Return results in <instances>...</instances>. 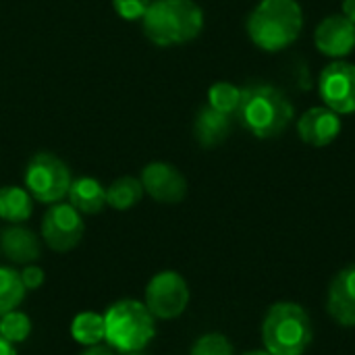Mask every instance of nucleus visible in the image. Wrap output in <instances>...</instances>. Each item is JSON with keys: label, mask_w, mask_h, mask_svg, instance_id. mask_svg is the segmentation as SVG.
<instances>
[{"label": "nucleus", "mask_w": 355, "mask_h": 355, "mask_svg": "<svg viewBox=\"0 0 355 355\" xmlns=\"http://www.w3.org/2000/svg\"><path fill=\"white\" fill-rule=\"evenodd\" d=\"M141 187L160 204H179L187 196V181L179 168L168 162H150L141 171Z\"/></svg>", "instance_id": "nucleus-10"}, {"label": "nucleus", "mask_w": 355, "mask_h": 355, "mask_svg": "<svg viewBox=\"0 0 355 355\" xmlns=\"http://www.w3.org/2000/svg\"><path fill=\"white\" fill-rule=\"evenodd\" d=\"M33 212V198L27 189L17 185L0 187V218L10 225H21L29 220Z\"/></svg>", "instance_id": "nucleus-17"}, {"label": "nucleus", "mask_w": 355, "mask_h": 355, "mask_svg": "<svg viewBox=\"0 0 355 355\" xmlns=\"http://www.w3.org/2000/svg\"><path fill=\"white\" fill-rule=\"evenodd\" d=\"M106 343L121 354L144 352L156 337V318L144 302L121 300L104 312Z\"/></svg>", "instance_id": "nucleus-4"}, {"label": "nucleus", "mask_w": 355, "mask_h": 355, "mask_svg": "<svg viewBox=\"0 0 355 355\" xmlns=\"http://www.w3.org/2000/svg\"><path fill=\"white\" fill-rule=\"evenodd\" d=\"M141 196H144V187H141L139 179H135V177H119L106 189V206L123 212V210L133 208L141 200Z\"/></svg>", "instance_id": "nucleus-19"}, {"label": "nucleus", "mask_w": 355, "mask_h": 355, "mask_svg": "<svg viewBox=\"0 0 355 355\" xmlns=\"http://www.w3.org/2000/svg\"><path fill=\"white\" fill-rule=\"evenodd\" d=\"M81 355H114V349L110 345H104V343H98V345H92L87 347Z\"/></svg>", "instance_id": "nucleus-26"}, {"label": "nucleus", "mask_w": 355, "mask_h": 355, "mask_svg": "<svg viewBox=\"0 0 355 355\" xmlns=\"http://www.w3.org/2000/svg\"><path fill=\"white\" fill-rule=\"evenodd\" d=\"M343 15L355 23V0H343Z\"/></svg>", "instance_id": "nucleus-28"}, {"label": "nucleus", "mask_w": 355, "mask_h": 355, "mask_svg": "<svg viewBox=\"0 0 355 355\" xmlns=\"http://www.w3.org/2000/svg\"><path fill=\"white\" fill-rule=\"evenodd\" d=\"M21 281H23V287L27 291H35L44 285V270L35 264H27L21 272Z\"/></svg>", "instance_id": "nucleus-25"}, {"label": "nucleus", "mask_w": 355, "mask_h": 355, "mask_svg": "<svg viewBox=\"0 0 355 355\" xmlns=\"http://www.w3.org/2000/svg\"><path fill=\"white\" fill-rule=\"evenodd\" d=\"M304 27V12L297 0H262L248 19L252 42L264 52H279L291 46Z\"/></svg>", "instance_id": "nucleus-3"}, {"label": "nucleus", "mask_w": 355, "mask_h": 355, "mask_svg": "<svg viewBox=\"0 0 355 355\" xmlns=\"http://www.w3.org/2000/svg\"><path fill=\"white\" fill-rule=\"evenodd\" d=\"M318 87L327 108L337 114L355 112V64L343 60L327 64L320 73Z\"/></svg>", "instance_id": "nucleus-9"}, {"label": "nucleus", "mask_w": 355, "mask_h": 355, "mask_svg": "<svg viewBox=\"0 0 355 355\" xmlns=\"http://www.w3.org/2000/svg\"><path fill=\"white\" fill-rule=\"evenodd\" d=\"M329 314L341 327H355V266L343 268L329 287Z\"/></svg>", "instance_id": "nucleus-13"}, {"label": "nucleus", "mask_w": 355, "mask_h": 355, "mask_svg": "<svg viewBox=\"0 0 355 355\" xmlns=\"http://www.w3.org/2000/svg\"><path fill=\"white\" fill-rule=\"evenodd\" d=\"M144 304L160 320L179 318L189 304V287L175 270H162L150 279L144 293Z\"/></svg>", "instance_id": "nucleus-7"}, {"label": "nucleus", "mask_w": 355, "mask_h": 355, "mask_svg": "<svg viewBox=\"0 0 355 355\" xmlns=\"http://www.w3.org/2000/svg\"><path fill=\"white\" fill-rule=\"evenodd\" d=\"M316 48L333 58H343L355 48V23L345 15H331L316 27Z\"/></svg>", "instance_id": "nucleus-11"}, {"label": "nucleus", "mask_w": 355, "mask_h": 355, "mask_svg": "<svg viewBox=\"0 0 355 355\" xmlns=\"http://www.w3.org/2000/svg\"><path fill=\"white\" fill-rule=\"evenodd\" d=\"M31 335V320L25 312L12 310L0 316V337L10 341L12 345L23 343Z\"/></svg>", "instance_id": "nucleus-22"}, {"label": "nucleus", "mask_w": 355, "mask_h": 355, "mask_svg": "<svg viewBox=\"0 0 355 355\" xmlns=\"http://www.w3.org/2000/svg\"><path fill=\"white\" fill-rule=\"evenodd\" d=\"M71 337L83 347H92V345L106 341L104 314H98V312L77 314L71 322Z\"/></svg>", "instance_id": "nucleus-18"}, {"label": "nucleus", "mask_w": 355, "mask_h": 355, "mask_svg": "<svg viewBox=\"0 0 355 355\" xmlns=\"http://www.w3.org/2000/svg\"><path fill=\"white\" fill-rule=\"evenodd\" d=\"M231 119L233 116L212 108L210 104L204 106L193 121V135H196L198 144L202 148L220 146L231 133Z\"/></svg>", "instance_id": "nucleus-15"}, {"label": "nucleus", "mask_w": 355, "mask_h": 355, "mask_svg": "<svg viewBox=\"0 0 355 355\" xmlns=\"http://www.w3.org/2000/svg\"><path fill=\"white\" fill-rule=\"evenodd\" d=\"M241 355H270V354H268V352H258V349H256V352H245V354H241Z\"/></svg>", "instance_id": "nucleus-29"}, {"label": "nucleus", "mask_w": 355, "mask_h": 355, "mask_svg": "<svg viewBox=\"0 0 355 355\" xmlns=\"http://www.w3.org/2000/svg\"><path fill=\"white\" fill-rule=\"evenodd\" d=\"M262 341L270 355H302L312 343L310 316L300 304L270 306L262 324Z\"/></svg>", "instance_id": "nucleus-5"}, {"label": "nucleus", "mask_w": 355, "mask_h": 355, "mask_svg": "<svg viewBox=\"0 0 355 355\" xmlns=\"http://www.w3.org/2000/svg\"><path fill=\"white\" fill-rule=\"evenodd\" d=\"M297 133L304 144L312 148H324L341 133V119L335 110L316 106L304 112L297 121Z\"/></svg>", "instance_id": "nucleus-12"}, {"label": "nucleus", "mask_w": 355, "mask_h": 355, "mask_svg": "<svg viewBox=\"0 0 355 355\" xmlns=\"http://www.w3.org/2000/svg\"><path fill=\"white\" fill-rule=\"evenodd\" d=\"M150 2L152 0H112V6L116 15L125 21H137L144 19L146 10L150 8Z\"/></svg>", "instance_id": "nucleus-24"}, {"label": "nucleus", "mask_w": 355, "mask_h": 355, "mask_svg": "<svg viewBox=\"0 0 355 355\" xmlns=\"http://www.w3.org/2000/svg\"><path fill=\"white\" fill-rule=\"evenodd\" d=\"M83 233V214H79L71 204H52L42 218V239L52 252H71L79 245Z\"/></svg>", "instance_id": "nucleus-8"}, {"label": "nucleus", "mask_w": 355, "mask_h": 355, "mask_svg": "<svg viewBox=\"0 0 355 355\" xmlns=\"http://www.w3.org/2000/svg\"><path fill=\"white\" fill-rule=\"evenodd\" d=\"M123 355H146V354H141V352H135V354H123Z\"/></svg>", "instance_id": "nucleus-30"}, {"label": "nucleus", "mask_w": 355, "mask_h": 355, "mask_svg": "<svg viewBox=\"0 0 355 355\" xmlns=\"http://www.w3.org/2000/svg\"><path fill=\"white\" fill-rule=\"evenodd\" d=\"M0 250L12 264H33L42 250L37 235L21 225H10L0 233Z\"/></svg>", "instance_id": "nucleus-14"}, {"label": "nucleus", "mask_w": 355, "mask_h": 355, "mask_svg": "<svg viewBox=\"0 0 355 355\" xmlns=\"http://www.w3.org/2000/svg\"><path fill=\"white\" fill-rule=\"evenodd\" d=\"M69 204L79 214H98L106 206V189L94 177H79L69 187Z\"/></svg>", "instance_id": "nucleus-16"}, {"label": "nucleus", "mask_w": 355, "mask_h": 355, "mask_svg": "<svg viewBox=\"0 0 355 355\" xmlns=\"http://www.w3.org/2000/svg\"><path fill=\"white\" fill-rule=\"evenodd\" d=\"M189 355H233V345L229 343V339L220 333H208L202 335Z\"/></svg>", "instance_id": "nucleus-23"}, {"label": "nucleus", "mask_w": 355, "mask_h": 355, "mask_svg": "<svg viewBox=\"0 0 355 355\" xmlns=\"http://www.w3.org/2000/svg\"><path fill=\"white\" fill-rule=\"evenodd\" d=\"M0 355H19V354H17V347H15L10 341H6L4 337H0Z\"/></svg>", "instance_id": "nucleus-27"}, {"label": "nucleus", "mask_w": 355, "mask_h": 355, "mask_svg": "<svg viewBox=\"0 0 355 355\" xmlns=\"http://www.w3.org/2000/svg\"><path fill=\"white\" fill-rule=\"evenodd\" d=\"M146 37L162 48L196 40L204 27V12L193 0H152L141 19Z\"/></svg>", "instance_id": "nucleus-2"}, {"label": "nucleus", "mask_w": 355, "mask_h": 355, "mask_svg": "<svg viewBox=\"0 0 355 355\" xmlns=\"http://www.w3.org/2000/svg\"><path fill=\"white\" fill-rule=\"evenodd\" d=\"M239 102H241V87L229 81H218L208 89V104L229 116H235Z\"/></svg>", "instance_id": "nucleus-21"}, {"label": "nucleus", "mask_w": 355, "mask_h": 355, "mask_svg": "<svg viewBox=\"0 0 355 355\" xmlns=\"http://www.w3.org/2000/svg\"><path fill=\"white\" fill-rule=\"evenodd\" d=\"M245 131L260 139L279 137L293 119V104L287 96L268 83H252L241 89V102L235 112Z\"/></svg>", "instance_id": "nucleus-1"}, {"label": "nucleus", "mask_w": 355, "mask_h": 355, "mask_svg": "<svg viewBox=\"0 0 355 355\" xmlns=\"http://www.w3.org/2000/svg\"><path fill=\"white\" fill-rule=\"evenodd\" d=\"M25 293L27 289L23 287L21 275L10 266H0V316L17 310Z\"/></svg>", "instance_id": "nucleus-20"}, {"label": "nucleus", "mask_w": 355, "mask_h": 355, "mask_svg": "<svg viewBox=\"0 0 355 355\" xmlns=\"http://www.w3.org/2000/svg\"><path fill=\"white\" fill-rule=\"evenodd\" d=\"M69 166L50 152H37L25 168V189L42 204H58L71 187Z\"/></svg>", "instance_id": "nucleus-6"}]
</instances>
